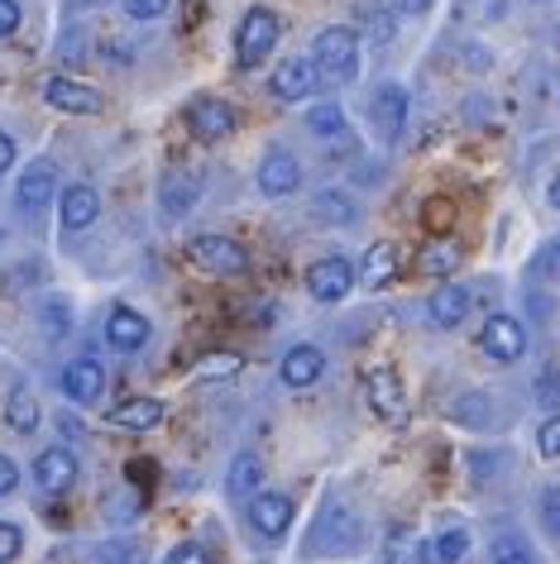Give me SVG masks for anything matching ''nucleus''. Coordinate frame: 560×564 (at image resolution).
Returning <instances> with one entry per match:
<instances>
[{
  "instance_id": "nucleus-1",
  "label": "nucleus",
  "mask_w": 560,
  "mask_h": 564,
  "mask_svg": "<svg viewBox=\"0 0 560 564\" xmlns=\"http://www.w3.org/2000/svg\"><path fill=\"white\" fill-rule=\"evenodd\" d=\"M312 63L321 67V77L349 82V77L359 73V34L345 30V24H331V30H321L316 44H312Z\"/></svg>"
},
{
  "instance_id": "nucleus-2",
  "label": "nucleus",
  "mask_w": 560,
  "mask_h": 564,
  "mask_svg": "<svg viewBox=\"0 0 560 564\" xmlns=\"http://www.w3.org/2000/svg\"><path fill=\"white\" fill-rule=\"evenodd\" d=\"M187 253H192V263L206 268V273H216V278H240L249 268L245 245H235V239H226V235H197Z\"/></svg>"
},
{
  "instance_id": "nucleus-3",
  "label": "nucleus",
  "mask_w": 560,
  "mask_h": 564,
  "mask_svg": "<svg viewBox=\"0 0 560 564\" xmlns=\"http://www.w3.org/2000/svg\"><path fill=\"white\" fill-rule=\"evenodd\" d=\"M273 44H278V15H273V10H263V6H255V10H249V15L240 20V34H235V53H240L245 67H259V63L273 53Z\"/></svg>"
},
{
  "instance_id": "nucleus-4",
  "label": "nucleus",
  "mask_w": 560,
  "mask_h": 564,
  "mask_svg": "<svg viewBox=\"0 0 560 564\" xmlns=\"http://www.w3.org/2000/svg\"><path fill=\"white\" fill-rule=\"evenodd\" d=\"M349 288H355V268L341 253H331V259H316L306 268V292H312L316 302H341L349 297Z\"/></svg>"
},
{
  "instance_id": "nucleus-5",
  "label": "nucleus",
  "mask_w": 560,
  "mask_h": 564,
  "mask_svg": "<svg viewBox=\"0 0 560 564\" xmlns=\"http://www.w3.org/2000/svg\"><path fill=\"white\" fill-rule=\"evenodd\" d=\"M44 101L53 110H63V116H96V110H101V91L87 87V82H73V77H49Z\"/></svg>"
},
{
  "instance_id": "nucleus-6",
  "label": "nucleus",
  "mask_w": 560,
  "mask_h": 564,
  "mask_svg": "<svg viewBox=\"0 0 560 564\" xmlns=\"http://www.w3.org/2000/svg\"><path fill=\"white\" fill-rule=\"evenodd\" d=\"M369 120H374V130H379L384 144H394L402 134V124H408V91H402L398 82H384L379 96L369 101Z\"/></svg>"
},
{
  "instance_id": "nucleus-7",
  "label": "nucleus",
  "mask_w": 560,
  "mask_h": 564,
  "mask_svg": "<svg viewBox=\"0 0 560 564\" xmlns=\"http://www.w3.org/2000/svg\"><path fill=\"white\" fill-rule=\"evenodd\" d=\"M364 392H369V406L384 421H394V426L408 421V398H402V383H398L394 369H369V378H364Z\"/></svg>"
},
{
  "instance_id": "nucleus-8",
  "label": "nucleus",
  "mask_w": 560,
  "mask_h": 564,
  "mask_svg": "<svg viewBox=\"0 0 560 564\" xmlns=\"http://www.w3.org/2000/svg\"><path fill=\"white\" fill-rule=\"evenodd\" d=\"M273 91L283 101H306V96L321 91V67L312 58H283L273 67Z\"/></svg>"
},
{
  "instance_id": "nucleus-9",
  "label": "nucleus",
  "mask_w": 560,
  "mask_h": 564,
  "mask_svg": "<svg viewBox=\"0 0 560 564\" xmlns=\"http://www.w3.org/2000/svg\"><path fill=\"white\" fill-rule=\"evenodd\" d=\"M302 187V163L288 149H269L259 163V192L263 196H292Z\"/></svg>"
},
{
  "instance_id": "nucleus-10",
  "label": "nucleus",
  "mask_w": 560,
  "mask_h": 564,
  "mask_svg": "<svg viewBox=\"0 0 560 564\" xmlns=\"http://www.w3.org/2000/svg\"><path fill=\"white\" fill-rule=\"evenodd\" d=\"M197 196H202V177L197 173H187V167H173V173H163V182H159V206H163L168 220L187 216V210L197 206Z\"/></svg>"
},
{
  "instance_id": "nucleus-11",
  "label": "nucleus",
  "mask_w": 560,
  "mask_h": 564,
  "mask_svg": "<svg viewBox=\"0 0 560 564\" xmlns=\"http://www.w3.org/2000/svg\"><path fill=\"white\" fill-rule=\"evenodd\" d=\"M480 340L498 364H513V359H523V349H527V330H523V321H513V316H488Z\"/></svg>"
},
{
  "instance_id": "nucleus-12",
  "label": "nucleus",
  "mask_w": 560,
  "mask_h": 564,
  "mask_svg": "<svg viewBox=\"0 0 560 564\" xmlns=\"http://www.w3.org/2000/svg\"><path fill=\"white\" fill-rule=\"evenodd\" d=\"M249 527H255L263 541H278V535H288L292 527V502L283 492H259L255 502H249Z\"/></svg>"
},
{
  "instance_id": "nucleus-13",
  "label": "nucleus",
  "mask_w": 560,
  "mask_h": 564,
  "mask_svg": "<svg viewBox=\"0 0 560 564\" xmlns=\"http://www.w3.org/2000/svg\"><path fill=\"white\" fill-rule=\"evenodd\" d=\"M34 484L44 488V492H67L77 484V459H73V449H63V445H49L44 455L34 459Z\"/></svg>"
},
{
  "instance_id": "nucleus-14",
  "label": "nucleus",
  "mask_w": 560,
  "mask_h": 564,
  "mask_svg": "<svg viewBox=\"0 0 560 564\" xmlns=\"http://www.w3.org/2000/svg\"><path fill=\"white\" fill-rule=\"evenodd\" d=\"M53 187H58V173H53V163H30L24 167V177H20V187H15V206L24 210V216H34V210H44L53 202Z\"/></svg>"
},
{
  "instance_id": "nucleus-15",
  "label": "nucleus",
  "mask_w": 560,
  "mask_h": 564,
  "mask_svg": "<svg viewBox=\"0 0 560 564\" xmlns=\"http://www.w3.org/2000/svg\"><path fill=\"white\" fill-rule=\"evenodd\" d=\"M63 392H67V398H73L77 406H91V402L106 392V369H101L96 359L67 364V369H63Z\"/></svg>"
},
{
  "instance_id": "nucleus-16",
  "label": "nucleus",
  "mask_w": 560,
  "mask_h": 564,
  "mask_svg": "<svg viewBox=\"0 0 560 564\" xmlns=\"http://www.w3.org/2000/svg\"><path fill=\"white\" fill-rule=\"evenodd\" d=\"M187 120H192V134L197 139H226L235 130V110L226 101H216V96H197Z\"/></svg>"
},
{
  "instance_id": "nucleus-17",
  "label": "nucleus",
  "mask_w": 560,
  "mask_h": 564,
  "mask_svg": "<svg viewBox=\"0 0 560 564\" xmlns=\"http://www.w3.org/2000/svg\"><path fill=\"white\" fill-rule=\"evenodd\" d=\"M58 216H63V230H87V225L101 216V196H96V187H87V182H73L58 202Z\"/></svg>"
},
{
  "instance_id": "nucleus-18",
  "label": "nucleus",
  "mask_w": 560,
  "mask_h": 564,
  "mask_svg": "<svg viewBox=\"0 0 560 564\" xmlns=\"http://www.w3.org/2000/svg\"><path fill=\"white\" fill-rule=\"evenodd\" d=\"M321 373H326V355H321L316 345H292L283 355V383L288 388H312Z\"/></svg>"
},
{
  "instance_id": "nucleus-19",
  "label": "nucleus",
  "mask_w": 560,
  "mask_h": 564,
  "mask_svg": "<svg viewBox=\"0 0 560 564\" xmlns=\"http://www.w3.org/2000/svg\"><path fill=\"white\" fill-rule=\"evenodd\" d=\"M431 326H441V330H455L460 321L470 316V292L460 288V282H445V288L431 292Z\"/></svg>"
},
{
  "instance_id": "nucleus-20",
  "label": "nucleus",
  "mask_w": 560,
  "mask_h": 564,
  "mask_svg": "<svg viewBox=\"0 0 560 564\" xmlns=\"http://www.w3.org/2000/svg\"><path fill=\"white\" fill-rule=\"evenodd\" d=\"M106 340H110V349H125V355H130V349H139L149 340V321L139 312H130V306H116L106 321Z\"/></svg>"
},
{
  "instance_id": "nucleus-21",
  "label": "nucleus",
  "mask_w": 560,
  "mask_h": 564,
  "mask_svg": "<svg viewBox=\"0 0 560 564\" xmlns=\"http://www.w3.org/2000/svg\"><path fill=\"white\" fill-rule=\"evenodd\" d=\"M355 541H359V527H355V517H349V512H335V507H331V512L326 517H321V527H316V541H312V550H316V555H326V550H355Z\"/></svg>"
},
{
  "instance_id": "nucleus-22",
  "label": "nucleus",
  "mask_w": 560,
  "mask_h": 564,
  "mask_svg": "<svg viewBox=\"0 0 560 564\" xmlns=\"http://www.w3.org/2000/svg\"><path fill=\"white\" fill-rule=\"evenodd\" d=\"M384 560L388 564H431V550L412 527H394L384 535Z\"/></svg>"
},
{
  "instance_id": "nucleus-23",
  "label": "nucleus",
  "mask_w": 560,
  "mask_h": 564,
  "mask_svg": "<svg viewBox=\"0 0 560 564\" xmlns=\"http://www.w3.org/2000/svg\"><path fill=\"white\" fill-rule=\"evenodd\" d=\"M163 421V402L159 398H130V402H120L116 412H110V426H120V431H153Z\"/></svg>"
},
{
  "instance_id": "nucleus-24",
  "label": "nucleus",
  "mask_w": 560,
  "mask_h": 564,
  "mask_svg": "<svg viewBox=\"0 0 560 564\" xmlns=\"http://www.w3.org/2000/svg\"><path fill=\"white\" fill-rule=\"evenodd\" d=\"M226 488L235 492V498H249V502H255L259 492H263V459H259V455H235Z\"/></svg>"
},
{
  "instance_id": "nucleus-25",
  "label": "nucleus",
  "mask_w": 560,
  "mask_h": 564,
  "mask_svg": "<svg viewBox=\"0 0 560 564\" xmlns=\"http://www.w3.org/2000/svg\"><path fill=\"white\" fill-rule=\"evenodd\" d=\"M398 278V249L394 245H374L364 253L359 263V282H369V288H388V282Z\"/></svg>"
},
{
  "instance_id": "nucleus-26",
  "label": "nucleus",
  "mask_w": 560,
  "mask_h": 564,
  "mask_svg": "<svg viewBox=\"0 0 560 564\" xmlns=\"http://www.w3.org/2000/svg\"><path fill=\"white\" fill-rule=\"evenodd\" d=\"M460 263V245L455 239H431V245L417 253V268H422L427 278H451Z\"/></svg>"
},
{
  "instance_id": "nucleus-27",
  "label": "nucleus",
  "mask_w": 560,
  "mask_h": 564,
  "mask_svg": "<svg viewBox=\"0 0 560 564\" xmlns=\"http://www.w3.org/2000/svg\"><path fill=\"white\" fill-rule=\"evenodd\" d=\"M39 402H34V392L30 388H15L6 398V421H10V431H20V435H34V426H39Z\"/></svg>"
},
{
  "instance_id": "nucleus-28",
  "label": "nucleus",
  "mask_w": 560,
  "mask_h": 564,
  "mask_svg": "<svg viewBox=\"0 0 560 564\" xmlns=\"http://www.w3.org/2000/svg\"><path fill=\"white\" fill-rule=\"evenodd\" d=\"M427 550H431V564H460V560H465V550H470V531L451 527V531H441Z\"/></svg>"
},
{
  "instance_id": "nucleus-29",
  "label": "nucleus",
  "mask_w": 560,
  "mask_h": 564,
  "mask_svg": "<svg viewBox=\"0 0 560 564\" xmlns=\"http://www.w3.org/2000/svg\"><path fill=\"white\" fill-rule=\"evenodd\" d=\"M306 130H312L316 139H335V134H345V110L335 106V101H321L306 110Z\"/></svg>"
},
{
  "instance_id": "nucleus-30",
  "label": "nucleus",
  "mask_w": 560,
  "mask_h": 564,
  "mask_svg": "<svg viewBox=\"0 0 560 564\" xmlns=\"http://www.w3.org/2000/svg\"><path fill=\"white\" fill-rule=\"evenodd\" d=\"M316 216L321 220H355L359 216V210H355V202H349V196H341V192H321L316 196Z\"/></svg>"
},
{
  "instance_id": "nucleus-31",
  "label": "nucleus",
  "mask_w": 560,
  "mask_h": 564,
  "mask_svg": "<svg viewBox=\"0 0 560 564\" xmlns=\"http://www.w3.org/2000/svg\"><path fill=\"white\" fill-rule=\"evenodd\" d=\"M67 326H73V306H67L63 297H49L44 302V335H49V340H58Z\"/></svg>"
},
{
  "instance_id": "nucleus-32",
  "label": "nucleus",
  "mask_w": 560,
  "mask_h": 564,
  "mask_svg": "<svg viewBox=\"0 0 560 564\" xmlns=\"http://www.w3.org/2000/svg\"><path fill=\"white\" fill-rule=\"evenodd\" d=\"M20 545H24V535H20L15 521H0V564L15 560V555H20Z\"/></svg>"
},
{
  "instance_id": "nucleus-33",
  "label": "nucleus",
  "mask_w": 560,
  "mask_h": 564,
  "mask_svg": "<svg viewBox=\"0 0 560 564\" xmlns=\"http://www.w3.org/2000/svg\"><path fill=\"white\" fill-rule=\"evenodd\" d=\"M537 449L546 459H560V416H551L546 426L537 431Z\"/></svg>"
},
{
  "instance_id": "nucleus-34",
  "label": "nucleus",
  "mask_w": 560,
  "mask_h": 564,
  "mask_svg": "<svg viewBox=\"0 0 560 564\" xmlns=\"http://www.w3.org/2000/svg\"><path fill=\"white\" fill-rule=\"evenodd\" d=\"M125 15L130 20H159V15H168V0H125Z\"/></svg>"
},
{
  "instance_id": "nucleus-35",
  "label": "nucleus",
  "mask_w": 560,
  "mask_h": 564,
  "mask_svg": "<svg viewBox=\"0 0 560 564\" xmlns=\"http://www.w3.org/2000/svg\"><path fill=\"white\" fill-rule=\"evenodd\" d=\"M537 273H541V278H551V282H560V239H551V245L541 249V259H537Z\"/></svg>"
},
{
  "instance_id": "nucleus-36",
  "label": "nucleus",
  "mask_w": 560,
  "mask_h": 564,
  "mask_svg": "<svg viewBox=\"0 0 560 564\" xmlns=\"http://www.w3.org/2000/svg\"><path fill=\"white\" fill-rule=\"evenodd\" d=\"M541 521L560 535V484H556V488H546V498H541Z\"/></svg>"
},
{
  "instance_id": "nucleus-37",
  "label": "nucleus",
  "mask_w": 560,
  "mask_h": 564,
  "mask_svg": "<svg viewBox=\"0 0 560 564\" xmlns=\"http://www.w3.org/2000/svg\"><path fill=\"white\" fill-rule=\"evenodd\" d=\"M163 564H212V560H206V550H202V545H192V541H187V545H177Z\"/></svg>"
},
{
  "instance_id": "nucleus-38",
  "label": "nucleus",
  "mask_w": 560,
  "mask_h": 564,
  "mask_svg": "<svg viewBox=\"0 0 560 564\" xmlns=\"http://www.w3.org/2000/svg\"><path fill=\"white\" fill-rule=\"evenodd\" d=\"M20 30V6L15 0H0V39H10Z\"/></svg>"
},
{
  "instance_id": "nucleus-39",
  "label": "nucleus",
  "mask_w": 560,
  "mask_h": 564,
  "mask_svg": "<svg viewBox=\"0 0 560 564\" xmlns=\"http://www.w3.org/2000/svg\"><path fill=\"white\" fill-rule=\"evenodd\" d=\"M15 484H20L15 459H10V455H0V498H10V492H15Z\"/></svg>"
},
{
  "instance_id": "nucleus-40",
  "label": "nucleus",
  "mask_w": 560,
  "mask_h": 564,
  "mask_svg": "<svg viewBox=\"0 0 560 564\" xmlns=\"http://www.w3.org/2000/svg\"><path fill=\"white\" fill-rule=\"evenodd\" d=\"M494 564H531V555L517 541H508V545H498L494 550Z\"/></svg>"
},
{
  "instance_id": "nucleus-41",
  "label": "nucleus",
  "mask_w": 560,
  "mask_h": 564,
  "mask_svg": "<svg viewBox=\"0 0 560 564\" xmlns=\"http://www.w3.org/2000/svg\"><path fill=\"white\" fill-rule=\"evenodd\" d=\"M235 369H240V359H235V355H226V359H212V364H206V378H220V373H235Z\"/></svg>"
},
{
  "instance_id": "nucleus-42",
  "label": "nucleus",
  "mask_w": 560,
  "mask_h": 564,
  "mask_svg": "<svg viewBox=\"0 0 560 564\" xmlns=\"http://www.w3.org/2000/svg\"><path fill=\"white\" fill-rule=\"evenodd\" d=\"M10 167H15V139L0 134V173H10Z\"/></svg>"
},
{
  "instance_id": "nucleus-43",
  "label": "nucleus",
  "mask_w": 560,
  "mask_h": 564,
  "mask_svg": "<svg viewBox=\"0 0 560 564\" xmlns=\"http://www.w3.org/2000/svg\"><path fill=\"white\" fill-rule=\"evenodd\" d=\"M427 220H431V225H445V220H451V210H445V202H431V206H427Z\"/></svg>"
},
{
  "instance_id": "nucleus-44",
  "label": "nucleus",
  "mask_w": 560,
  "mask_h": 564,
  "mask_svg": "<svg viewBox=\"0 0 560 564\" xmlns=\"http://www.w3.org/2000/svg\"><path fill=\"white\" fill-rule=\"evenodd\" d=\"M551 206H556V210H560V173H556V177H551Z\"/></svg>"
}]
</instances>
